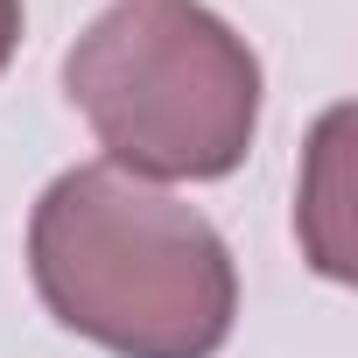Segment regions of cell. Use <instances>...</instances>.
I'll use <instances>...</instances> for the list:
<instances>
[{"label":"cell","mask_w":358,"mask_h":358,"mask_svg":"<svg viewBox=\"0 0 358 358\" xmlns=\"http://www.w3.org/2000/svg\"><path fill=\"white\" fill-rule=\"evenodd\" d=\"M344 127H351L344 106L323 113V127L309 141L316 155H309V176H302V211H295V225L309 239V260L330 281H351V246H344Z\"/></svg>","instance_id":"3"},{"label":"cell","mask_w":358,"mask_h":358,"mask_svg":"<svg viewBox=\"0 0 358 358\" xmlns=\"http://www.w3.org/2000/svg\"><path fill=\"white\" fill-rule=\"evenodd\" d=\"M15 50H22V0H0V71L15 64Z\"/></svg>","instance_id":"4"},{"label":"cell","mask_w":358,"mask_h":358,"mask_svg":"<svg viewBox=\"0 0 358 358\" xmlns=\"http://www.w3.org/2000/svg\"><path fill=\"white\" fill-rule=\"evenodd\" d=\"M29 274L43 309L113 358H218L239 316L218 225L113 162H78L36 197Z\"/></svg>","instance_id":"1"},{"label":"cell","mask_w":358,"mask_h":358,"mask_svg":"<svg viewBox=\"0 0 358 358\" xmlns=\"http://www.w3.org/2000/svg\"><path fill=\"white\" fill-rule=\"evenodd\" d=\"M64 92L141 183H218L260 127V57L204 0H106L64 57Z\"/></svg>","instance_id":"2"}]
</instances>
